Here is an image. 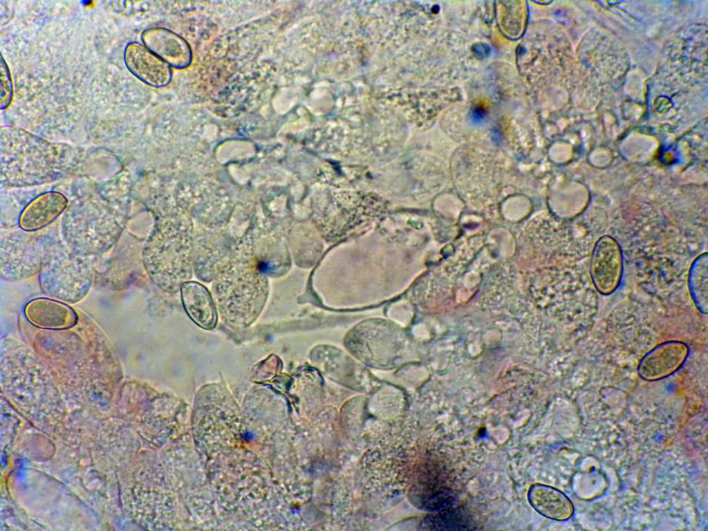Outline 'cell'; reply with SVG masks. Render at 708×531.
Listing matches in <instances>:
<instances>
[{
    "instance_id": "1",
    "label": "cell",
    "mask_w": 708,
    "mask_h": 531,
    "mask_svg": "<svg viewBox=\"0 0 708 531\" xmlns=\"http://www.w3.org/2000/svg\"><path fill=\"white\" fill-rule=\"evenodd\" d=\"M71 199L60 221V235L73 252L94 257L119 240L127 221L132 183L130 171L95 181L77 176Z\"/></svg>"
},
{
    "instance_id": "2",
    "label": "cell",
    "mask_w": 708,
    "mask_h": 531,
    "mask_svg": "<svg viewBox=\"0 0 708 531\" xmlns=\"http://www.w3.org/2000/svg\"><path fill=\"white\" fill-rule=\"evenodd\" d=\"M88 157L82 148L50 142L24 129L2 127L1 187H41L82 175Z\"/></svg>"
},
{
    "instance_id": "3",
    "label": "cell",
    "mask_w": 708,
    "mask_h": 531,
    "mask_svg": "<svg viewBox=\"0 0 708 531\" xmlns=\"http://www.w3.org/2000/svg\"><path fill=\"white\" fill-rule=\"evenodd\" d=\"M267 268L265 258L243 250L229 257L215 277L214 300L230 326L246 327L259 315L268 295Z\"/></svg>"
},
{
    "instance_id": "4",
    "label": "cell",
    "mask_w": 708,
    "mask_h": 531,
    "mask_svg": "<svg viewBox=\"0 0 708 531\" xmlns=\"http://www.w3.org/2000/svg\"><path fill=\"white\" fill-rule=\"evenodd\" d=\"M165 218L156 223L142 250L145 268L162 290L175 292L192 276V244L189 227Z\"/></svg>"
},
{
    "instance_id": "5",
    "label": "cell",
    "mask_w": 708,
    "mask_h": 531,
    "mask_svg": "<svg viewBox=\"0 0 708 531\" xmlns=\"http://www.w3.org/2000/svg\"><path fill=\"white\" fill-rule=\"evenodd\" d=\"M93 259L71 250L59 235L48 246L39 273L41 290L64 302L79 301L93 283Z\"/></svg>"
},
{
    "instance_id": "6",
    "label": "cell",
    "mask_w": 708,
    "mask_h": 531,
    "mask_svg": "<svg viewBox=\"0 0 708 531\" xmlns=\"http://www.w3.org/2000/svg\"><path fill=\"white\" fill-rule=\"evenodd\" d=\"M59 236L57 230L6 233L0 243V272L6 281H20L39 274L46 250Z\"/></svg>"
},
{
    "instance_id": "7",
    "label": "cell",
    "mask_w": 708,
    "mask_h": 531,
    "mask_svg": "<svg viewBox=\"0 0 708 531\" xmlns=\"http://www.w3.org/2000/svg\"><path fill=\"white\" fill-rule=\"evenodd\" d=\"M623 270L622 254L618 243L604 236L596 243L590 261V276L596 290L609 295L618 288Z\"/></svg>"
},
{
    "instance_id": "8",
    "label": "cell",
    "mask_w": 708,
    "mask_h": 531,
    "mask_svg": "<svg viewBox=\"0 0 708 531\" xmlns=\"http://www.w3.org/2000/svg\"><path fill=\"white\" fill-rule=\"evenodd\" d=\"M688 346L680 341L662 342L641 359L637 366L639 376L646 381H657L678 371L686 361Z\"/></svg>"
},
{
    "instance_id": "9",
    "label": "cell",
    "mask_w": 708,
    "mask_h": 531,
    "mask_svg": "<svg viewBox=\"0 0 708 531\" xmlns=\"http://www.w3.org/2000/svg\"><path fill=\"white\" fill-rule=\"evenodd\" d=\"M68 203L69 199L58 190L41 192L22 209L17 225L28 232L44 230L64 214Z\"/></svg>"
},
{
    "instance_id": "10",
    "label": "cell",
    "mask_w": 708,
    "mask_h": 531,
    "mask_svg": "<svg viewBox=\"0 0 708 531\" xmlns=\"http://www.w3.org/2000/svg\"><path fill=\"white\" fill-rule=\"evenodd\" d=\"M124 59L127 68L145 83L158 86L167 82V64L149 49L137 43L129 44Z\"/></svg>"
},
{
    "instance_id": "11",
    "label": "cell",
    "mask_w": 708,
    "mask_h": 531,
    "mask_svg": "<svg viewBox=\"0 0 708 531\" xmlns=\"http://www.w3.org/2000/svg\"><path fill=\"white\" fill-rule=\"evenodd\" d=\"M181 296L185 311L200 327L211 330L217 322V313L211 294L203 285L187 281L181 287Z\"/></svg>"
},
{
    "instance_id": "12",
    "label": "cell",
    "mask_w": 708,
    "mask_h": 531,
    "mask_svg": "<svg viewBox=\"0 0 708 531\" xmlns=\"http://www.w3.org/2000/svg\"><path fill=\"white\" fill-rule=\"evenodd\" d=\"M528 497L535 510L550 519L565 521L573 514L574 505L571 500L554 487L534 484L530 487Z\"/></svg>"
},
{
    "instance_id": "13",
    "label": "cell",
    "mask_w": 708,
    "mask_h": 531,
    "mask_svg": "<svg viewBox=\"0 0 708 531\" xmlns=\"http://www.w3.org/2000/svg\"><path fill=\"white\" fill-rule=\"evenodd\" d=\"M707 255L700 254L691 265L688 275V289L696 309L702 314L708 310Z\"/></svg>"
},
{
    "instance_id": "14",
    "label": "cell",
    "mask_w": 708,
    "mask_h": 531,
    "mask_svg": "<svg viewBox=\"0 0 708 531\" xmlns=\"http://www.w3.org/2000/svg\"><path fill=\"white\" fill-rule=\"evenodd\" d=\"M467 520L464 514L457 512H445L425 520V526L433 530L468 529Z\"/></svg>"
},
{
    "instance_id": "15",
    "label": "cell",
    "mask_w": 708,
    "mask_h": 531,
    "mask_svg": "<svg viewBox=\"0 0 708 531\" xmlns=\"http://www.w3.org/2000/svg\"><path fill=\"white\" fill-rule=\"evenodd\" d=\"M1 107L7 108L12 97V85L8 67L1 56Z\"/></svg>"
}]
</instances>
